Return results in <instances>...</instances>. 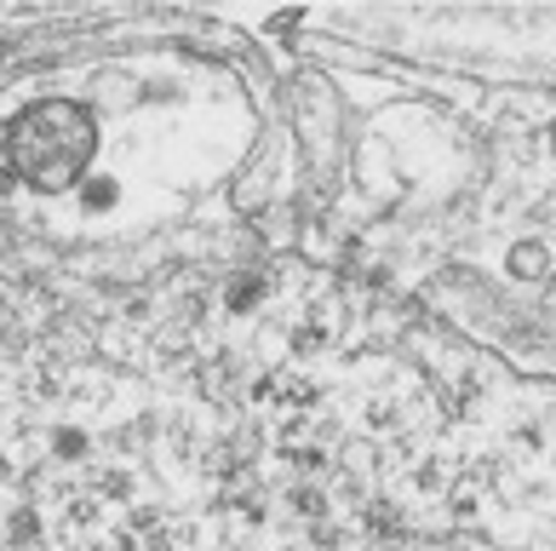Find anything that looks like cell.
Listing matches in <instances>:
<instances>
[{
  "label": "cell",
  "instance_id": "obj_1",
  "mask_svg": "<svg viewBox=\"0 0 556 551\" xmlns=\"http://www.w3.org/2000/svg\"><path fill=\"white\" fill-rule=\"evenodd\" d=\"M92 145H98L92 115L80 110V104H64V98H52V104H29L7 127V161H12V173L40 184V190L70 184L80 167H87Z\"/></svg>",
  "mask_w": 556,
  "mask_h": 551
}]
</instances>
